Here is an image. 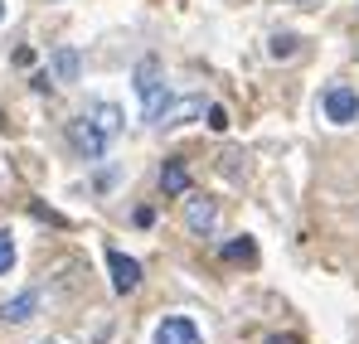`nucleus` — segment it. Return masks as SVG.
Wrapping results in <instances>:
<instances>
[{"instance_id":"1","label":"nucleus","mask_w":359,"mask_h":344,"mask_svg":"<svg viewBox=\"0 0 359 344\" xmlns=\"http://www.w3.org/2000/svg\"><path fill=\"white\" fill-rule=\"evenodd\" d=\"M136 92H141V116H146L151 126H161L165 112H170V88H165L156 58H141V63H136Z\"/></svg>"},{"instance_id":"2","label":"nucleus","mask_w":359,"mask_h":344,"mask_svg":"<svg viewBox=\"0 0 359 344\" xmlns=\"http://www.w3.org/2000/svg\"><path fill=\"white\" fill-rule=\"evenodd\" d=\"M68 136H73V146H78L88 160H102V156H107V146H112V136H107L93 116H78V121L68 126Z\"/></svg>"},{"instance_id":"3","label":"nucleus","mask_w":359,"mask_h":344,"mask_svg":"<svg viewBox=\"0 0 359 344\" xmlns=\"http://www.w3.org/2000/svg\"><path fill=\"white\" fill-rule=\"evenodd\" d=\"M325 116H330L335 126L359 121V92L350 83H330V88H325Z\"/></svg>"},{"instance_id":"4","label":"nucleus","mask_w":359,"mask_h":344,"mask_svg":"<svg viewBox=\"0 0 359 344\" xmlns=\"http://www.w3.org/2000/svg\"><path fill=\"white\" fill-rule=\"evenodd\" d=\"M184 223L199 238H214L219 233V204L214 199H184Z\"/></svg>"},{"instance_id":"5","label":"nucleus","mask_w":359,"mask_h":344,"mask_svg":"<svg viewBox=\"0 0 359 344\" xmlns=\"http://www.w3.org/2000/svg\"><path fill=\"white\" fill-rule=\"evenodd\" d=\"M107 267H112V287H117L121 296L141 287V262H136V257H126V252L112 247V252H107Z\"/></svg>"},{"instance_id":"6","label":"nucleus","mask_w":359,"mask_h":344,"mask_svg":"<svg viewBox=\"0 0 359 344\" xmlns=\"http://www.w3.org/2000/svg\"><path fill=\"white\" fill-rule=\"evenodd\" d=\"M156 344H199V325L184 315H165L156 325Z\"/></svg>"},{"instance_id":"7","label":"nucleus","mask_w":359,"mask_h":344,"mask_svg":"<svg viewBox=\"0 0 359 344\" xmlns=\"http://www.w3.org/2000/svg\"><path fill=\"white\" fill-rule=\"evenodd\" d=\"M34 310H39V291H20L15 301L0 305V320L5 325H25V320H34Z\"/></svg>"},{"instance_id":"8","label":"nucleus","mask_w":359,"mask_h":344,"mask_svg":"<svg viewBox=\"0 0 359 344\" xmlns=\"http://www.w3.org/2000/svg\"><path fill=\"white\" fill-rule=\"evenodd\" d=\"M49 73H54V83H78V49H59Z\"/></svg>"},{"instance_id":"9","label":"nucleus","mask_w":359,"mask_h":344,"mask_svg":"<svg viewBox=\"0 0 359 344\" xmlns=\"http://www.w3.org/2000/svg\"><path fill=\"white\" fill-rule=\"evenodd\" d=\"M204 112V97H184V102H170V112L161 126H184V121H194V116Z\"/></svg>"},{"instance_id":"10","label":"nucleus","mask_w":359,"mask_h":344,"mask_svg":"<svg viewBox=\"0 0 359 344\" xmlns=\"http://www.w3.org/2000/svg\"><path fill=\"white\" fill-rule=\"evenodd\" d=\"M161 189H165V194H189V170H184L180 160H165V170H161Z\"/></svg>"},{"instance_id":"11","label":"nucleus","mask_w":359,"mask_h":344,"mask_svg":"<svg viewBox=\"0 0 359 344\" xmlns=\"http://www.w3.org/2000/svg\"><path fill=\"white\" fill-rule=\"evenodd\" d=\"M88 116H93L107 136H117V131H121V107H117V102H97V107H88Z\"/></svg>"},{"instance_id":"12","label":"nucleus","mask_w":359,"mask_h":344,"mask_svg":"<svg viewBox=\"0 0 359 344\" xmlns=\"http://www.w3.org/2000/svg\"><path fill=\"white\" fill-rule=\"evenodd\" d=\"M267 54H272V58H292V54H297V34H272Z\"/></svg>"},{"instance_id":"13","label":"nucleus","mask_w":359,"mask_h":344,"mask_svg":"<svg viewBox=\"0 0 359 344\" xmlns=\"http://www.w3.org/2000/svg\"><path fill=\"white\" fill-rule=\"evenodd\" d=\"M10 262H15V238H10V228H0V277L10 272Z\"/></svg>"},{"instance_id":"14","label":"nucleus","mask_w":359,"mask_h":344,"mask_svg":"<svg viewBox=\"0 0 359 344\" xmlns=\"http://www.w3.org/2000/svg\"><path fill=\"white\" fill-rule=\"evenodd\" d=\"M224 257H229V262H248V257H252V242H248V238H243V242H229Z\"/></svg>"},{"instance_id":"15","label":"nucleus","mask_w":359,"mask_h":344,"mask_svg":"<svg viewBox=\"0 0 359 344\" xmlns=\"http://www.w3.org/2000/svg\"><path fill=\"white\" fill-rule=\"evenodd\" d=\"M209 126H214V131H229V112H224V107H209Z\"/></svg>"},{"instance_id":"16","label":"nucleus","mask_w":359,"mask_h":344,"mask_svg":"<svg viewBox=\"0 0 359 344\" xmlns=\"http://www.w3.org/2000/svg\"><path fill=\"white\" fill-rule=\"evenodd\" d=\"M267 344H297V340H267Z\"/></svg>"},{"instance_id":"17","label":"nucleus","mask_w":359,"mask_h":344,"mask_svg":"<svg viewBox=\"0 0 359 344\" xmlns=\"http://www.w3.org/2000/svg\"><path fill=\"white\" fill-rule=\"evenodd\" d=\"M0 20H5V0H0Z\"/></svg>"},{"instance_id":"18","label":"nucleus","mask_w":359,"mask_h":344,"mask_svg":"<svg viewBox=\"0 0 359 344\" xmlns=\"http://www.w3.org/2000/svg\"><path fill=\"white\" fill-rule=\"evenodd\" d=\"M44 344H54V340H44Z\"/></svg>"}]
</instances>
